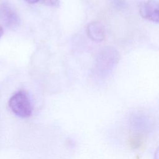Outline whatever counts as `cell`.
Segmentation results:
<instances>
[{
  "label": "cell",
  "mask_w": 159,
  "mask_h": 159,
  "mask_svg": "<svg viewBox=\"0 0 159 159\" xmlns=\"http://www.w3.org/2000/svg\"><path fill=\"white\" fill-rule=\"evenodd\" d=\"M120 59L119 52L112 47H105L98 53L95 68L98 75L105 76L107 75L117 65Z\"/></svg>",
  "instance_id": "obj_1"
},
{
  "label": "cell",
  "mask_w": 159,
  "mask_h": 159,
  "mask_svg": "<svg viewBox=\"0 0 159 159\" xmlns=\"http://www.w3.org/2000/svg\"><path fill=\"white\" fill-rule=\"evenodd\" d=\"M9 106L12 112L21 118H27L32 113V106L27 93L19 91L9 100Z\"/></svg>",
  "instance_id": "obj_2"
},
{
  "label": "cell",
  "mask_w": 159,
  "mask_h": 159,
  "mask_svg": "<svg viewBox=\"0 0 159 159\" xmlns=\"http://www.w3.org/2000/svg\"><path fill=\"white\" fill-rule=\"evenodd\" d=\"M20 18L16 12L8 4L2 3L0 6V22L6 28L15 29L20 24Z\"/></svg>",
  "instance_id": "obj_3"
},
{
  "label": "cell",
  "mask_w": 159,
  "mask_h": 159,
  "mask_svg": "<svg viewBox=\"0 0 159 159\" xmlns=\"http://www.w3.org/2000/svg\"><path fill=\"white\" fill-rule=\"evenodd\" d=\"M140 16L153 22H158V3L157 0H148L142 3L139 9Z\"/></svg>",
  "instance_id": "obj_4"
},
{
  "label": "cell",
  "mask_w": 159,
  "mask_h": 159,
  "mask_svg": "<svg viewBox=\"0 0 159 159\" xmlns=\"http://www.w3.org/2000/svg\"><path fill=\"white\" fill-rule=\"evenodd\" d=\"M88 36L93 41L101 42L106 35L105 29L103 25L98 21L89 22L86 27Z\"/></svg>",
  "instance_id": "obj_5"
},
{
  "label": "cell",
  "mask_w": 159,
  "mask_h": 159,
  "mask_svg": "<svg viewBox=\"0 0 159 159\" xmlns=\"http://www.w3.org/2000/svg\"><path fill=\"white\" fill-rule=\"evenodd\" d=\"M29 4L41 3L45 6L52 7H58L60 6L59 0H25Z\"/></svg>",
  "instance_id": "obj_6"
},
{
  "label": "cell",
  "mask_w": 159,
  "mask_h": 159,
  "mask_svg": "<svg viewBox=\"0 0 159 159\" xmlns=\"http://www.w3.org/2000/svg\"><path fill=\"white\" fill-rule=\"evenodd\" d=\"M2 34H3V29L2 26L0 25V38L2 35Z\"/></svg>",
  "instance_id": "obj_7"
}]
</instances>
